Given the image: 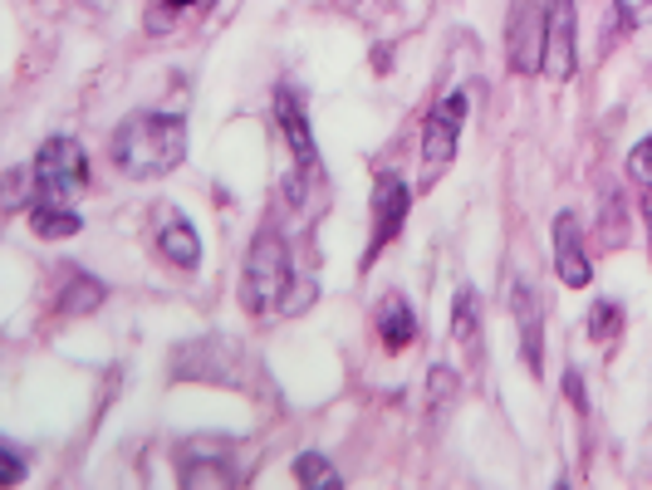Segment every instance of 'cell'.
I'll list each match as a JSON object with an SVG mask.
<instances>
[{
	"label": "cell",
	"instance_id": "cell-1",
	"mask_svg": "<svg viewBox=\"0 0 652 490\" xmlns=\"http://www.w3.org/2000/svg\"><path fill=\"white\" fill-rule=\"evenodd\" d=\"M113 167L133 182L168 176L187 157V118L182 113H133L113 133Z\"/></svg>",
	"mask_w": 652,
	"mask_h": 490
},
{
	"label": "cell",
	"instance_id": "cell-2",
	"mask_svg": "<svg viewBox=\"0 0 652 490\" xmlns=\"http://www.w3.org/2000/svg\"><path fill=\"white\" fill-rule=\"evenodd\" d=\"M290 284H295V265H290V245L275 225L250 241L246 255V274H241V299L250 314H270L290 299Z\"/></svg>",
	"mask_w": 652,
	"mask_h": 490
},
{
	"label": "cell",
	"instance_id": "cell-3",
	"mask_svg": "<svg viewBox=\"0 0 652 490\" xmlns=\"http://www.w3.org/2000/svg\"><path fill=\"white\" fill-rule=\"evenodd\" d=\"M579 69V15L574 0H550L540 15V74L564 84Z\"/></svg>",
	"mask_w": 652,
	"mask_h": 490
},
{
	"label": "cell",
	"instance_id": "cell-4",
	"mask_svg": "<svg viewBox=\"0 0 652 490\" xmlns=\"http://www.w3.org/2000/svg\"><path fill=\"white\" fill-rule=\"evenodd\" d=\"M466 103L471 98L456 88V94H446L442 103L427 113L422 123V182L432 186L436 176L446 172V162L456 157V143H462V127H466Z\"/></svg>",
	"mask_w": 652,
	"mask_h": 490
},
{
	"label": "cell",
	"instance_id": "cell-5",
	"mask_svg": "<svg viewBox=\"0 0 652 490\" xmlns=\"http://www.w3.org/2000/svg\"><path fill=\"white\" fill-rule=\"evenodd\" d=\"M35 182H40V192L50 196V201L79 196L84 186H89V157H84V147L64 133L50 137V143L40 147V157H35Z\"/></svg>",
	"mask_w": 652,
	"mask_h": 490
},
{
	"label": "cell",
	"instance_id": "cell-6",
	"mask_svg": "<svg viewBox=\"0 0 652 490\" xmlns=\"http://www.w3.org/2000/svg\"><path fill=\"white\" fill-rule=\"evenodd\" d=\"M407 186L397 172H378L373 182V241H368V260H378V255L387 250V245L403 235V221H407Z\"/></svg>",
	"mask_w": 652,
	"mask_h": 490
},
{
	"label": "cell",
	"instance_id": "cell-7",
	"mask_svg": "<svg viewBox=\"0 0 652 490\" xmlns=\"http://www.w3.org/2000/svg\"><path fill=\"white\" fill-rule=\"evenodd\" d=\"M152 221H158V255H162V260L177 265V270H197V265H201L197 225H192L177 206H158Z\"/></svg>",
	"mask_w": 652,
	"mask_h": 490
},
{
	"label": "cell",
	"instance_id": "cell-8",
	"mask_svg": "<svg viewBox=\"0 0 652 490\" xmlns=\"http://www.w3.org/2000/svg\"><path fill=\"white\" fill-rule=\"evenodd\" d=\"M554 270L569 290H583L593 280V265L583 255V241H579V216L574 211H559L554 216Z\"/></svg>",
	"mask_w": 652,
	"mask_h": 490
},
{
	"label": "cell",
	"instance_id": "cell-9",
	"mask_svg": "<svg viewBox=\"0 0 652 490\" xmlns=\"http://www.w3.org/2000/svg\"><path fill=\"white\" fill-rule=\"evenodd\" d=\"M510 309L520 319V343H525V363L540 372V343H544V329H540V294H534L530 280H515L510 284Z\"/></svg>",
	"mask_w": 652,
	"mask_h": 490
},
{
	"label": "cell",
	"instance_id": "cell-10",
	"mask_svg": "<svg viewBox=\"0 0 652 490\" xmlns=\"http://www.w3.org/2000/svg\"><path fill=\"white\" fill-rule=\"evenodd\" d=\"M275 118H280V127H285L290 147H295V162L315 167V137H309V118H305V103H299L295 88H280L275 94Z\"/></svg>",
	"mask_w": 652,
	"mask_h": 490
},
{
	"label": "cell",
	"instance_id": "cell-11",
	"mask_svg": "<svg viewBox=\"0 0 652 490\" xmlns=\"http://www.w3.org/2000/svg\"><path fill=\"white\" fill-rule=\"evenodd\" d=\"M413 333H417V319H413V309H407V299L403 294H387V299L378 304V339H383V348L403 353L407 343H413Z\"/></svg>",
	"mask_w": 652,
	"mask_h": 490
},
{
	"label": "cell",
	"instance_id": "cell-12",
	"mask_svg": "<svg viewBox=\"0 0 652 490\" xmlns=\"http://www.w3.org/2000/svg\"><path fill=\"white\" fill-rule=\"evenodd\" d=\"M452 333L471 358H481V299H476L471 284H462L452 299Z\"/></svg>",
	"mask_w": 652,
	"mask_h": 490
},
{
	"label": "cell",
	"instance_id": "cell-13",
	"mask_svg": "<svg viewBox=\"0 0 652 490\" xmlns=\"http://www.w3.org/2000/svg\"><path fill=\"white\" fill-rule=\"evenodd\" d=\"M30 231L40 235V241H64V235H79L84 231V221L70 211V206H60V201H35V211H30Z\"/></svg>",
	"mask_w": 652,
	"mask_h": 490
},
{
	"label": "cell",
	"instance_id": "cell-14",
	"mask_svg": "<svg viewBox=\"0 0 652 490\" xmlns=\"http://www.w3.org/2000/svg\"><path fill=\"white\" fill-rule=\"evenodd\" d=\"M99 304H103V284L94 280V274H74V280L64 284V294H60L64 314H94Z\"/></svg>",
	"mask_w": 652,
	"mask_h": 490
},
{
	"label": "cell",
	"instance_id": "cell-15",
	"mask_svg": "<svg viewBox=\"0 0 652 490\" xmlns=\"http://www.w3.org/2000/svg\"><path fill=\"white\" fill-rule=\"evenodd\" d=\"M295 476H299V486H324V490H339V486H344V476H339V470L329 466L319 451H305V456L295 461Z\"/></svg>",
	"mask_w": 652,
	"mask_h": 490
},
{
	"label": "cell",
	"instance_id": "cell-16",
	"mask_svg": "<svg viewBox=\"0 0 652 490\" xmlns=\"http://www.w3.org/2000/svg\"><path fill=\"white\" fill-rule=\"evenodd\" d=\"M618 333H623V309L613 299H599V304H593V314H589V339L613 343Z\"/></svg>",
	"mask_w": 652,
	"mask_h": 490
},
{
	"label": "cell",
	"instance_id": "cell-17",
	"mask_svg": "<svg viewBox=\"0 0 652 490\" xmlns=\"http://www.w3.org/2000/svg\"><path fill=\"white\" fill-rule=\"evenodd\" d=\"M456 397V372L452 368H432L427 372V402H432V417H442Z\"/></svg>",
	"mask_w": 652,
	"mask_h": 490
},
{
	"label": "cell",
	"instance_id": "cell-18",
	"mask_svg": "<svg viewBox=\"0 0 652 490\" xmlns=\"http://www.w3.org/2000/svg\"><path fill=\"white\" fill-rule=\"evenodd\" d=\"M628 176L652 192V137H642V143L628 152Z\"/></svg>",
	"mask_w": 652,
	"mask_h": 490
},
{
	"label": "cell",
	"instance_id": "cell-19",
	"mask_svg": "<svg viewBox=\"0 0 652 490\" xmlns=\"http://www.w3.org/2000/svg\"><path fill=\"white\" fill-rule=\"evenodd\" d=\"M618 20L628 29H642L652 20V0H618Z\"/></svg>",
	"mask_w": 652,
	"mask_h": 490
},
{
	"label": "cell",
	"instance_id": "cell-20",
	"mask_svg": "<svg viewBox=\"0 0 652 490\" xmlns=\"http://www.w3.org/2000/svg\"><path fill=\"white\" fill-rule=\"evenodd\" d=\"M0 461H5V486H21V476H25V470H21V456H15L11 446H0Z\"/></svg>",
	"mask_w": 652,
	"mask_h": 490
},
{
	"label": "cell",
	"instance_id": "cell-21",
	"mask_svg": "<svg viewBox=\"0 0 652 490\" xmlns=\"http://www.w3.org/2000/svg\"><path fill=\"white\" fill-rule=\"evenodd\" d=\"M579 382H583V378H579V372H574V368L564 372V392H569V397H574V407H583V412H589V397H583V388H579Z\"/></svg>",
	"mask_w": 652,
	"mask_h": 490
},
{
	"label": "cell",
	"instance_id": "cell-22",
	"mask_svg": "<svg viewBox=\"0 0 652 490\" xmlns=\"http://www.w3.org/2000/svg\"><path fill=\"white\" fill-rule=\"evenodd\" d=\"M642 216H648V235H652V192H648V201H642Z\"/></svg>",
	"mask_w": 652,
	"mask_h": 490
},
{
	"label": "cell",
	"instance_id": "cell-23",
	"mask_svg": "<svg viewBox=\"0 0 652 490\" xmlns=\"http://www.w3.org/2000/svg\"><path fill=\"white\" fill-rule=\"evenodd\" d=\"M168 5H197V0H168Z\"/></svg>",
	"mask_w": 652,
	"mask_h": 490
}]
</instances>
